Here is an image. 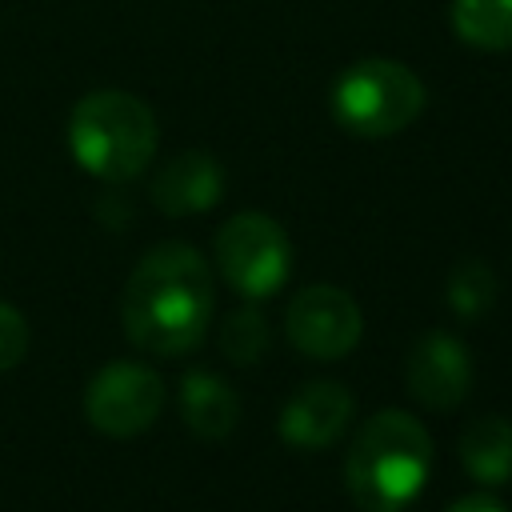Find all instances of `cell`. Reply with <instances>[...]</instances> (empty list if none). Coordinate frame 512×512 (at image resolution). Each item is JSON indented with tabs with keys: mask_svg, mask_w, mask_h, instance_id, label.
<instances>
[{
	"mask_svg": "<svg viewBox=\"0 0 512 512\" xmlns=\"http://www.w3.org/2000/svg\"><path fill=\"white\" fill-rule=\"evenodd\" d=\"M212 272L208 260L180 240H164L140 256L132 268L120 320L136 348L156 356H184L192 352L212 320Z\"/></svg>",
	"mask_w": 512,
	"mask_h": 512,
	"instance_id": "1",
	"label": "cell"
},
{
	"mask_svg": "<svg viewBox=\"0 0 512 512\" xmlns=\"http://www.w3.org/2000/svg\"><path fill=\"white\" fill-rule=\"evenodd\" d=\"M432 472V436L404 408H380L368 416L348 448L344 480L364 512L408 508Z\"/></svg>",
	"mask_w": 512,
	"mask_h": 512,
	"instance_id": "2",
	"label": "cell"
},
{
	"mask_svg": "<svg viewBox=\"0 0 512 512\" xmlns=\"http://www.w3.org/2000/svg\"><path fill=\"white\" fill-rule=\"evenodd\" d=\"M156 116L152 108L120 88H100L76 100L68 116L72 160L108 184H124L148 168L156 156Z\"/></svg>",
	"mask_w": 512,
	"mask_h": 512,
	"instance_id": "3",
	"label": "cell"
},
{
	"mask_svg": "<svg viewBox=\"0 0 512 512\" xmlns=\"http://www.w3.org/2000/svg\"><path fill=\"white\" fill-rule=\"evenodd\" d=\"M328 104L344 132L360 140H384L420 120L428 92H424V80L408 64L368 56V60L348 64L336 76Z\"/></svg>",
	"mask_w": 512,
	"mask_h": 512,
	"instance_id": "4",
	"label": "cell"
},
{
	"mask_svg": "<svg viewBox=\"0 0 512 512\" xmlns=\"http://www.w3.org/2000/svg\"><path fill=\"white\" fill-rule=\"evenodd\" d=\"M216 268L244 300H264L292 272V240L268 212H236L216 232Z\"/></svg>",
	"mask_w": 512,
	"mask_h": 512,
	"instance_id": "5",
	"label": "cell"
},
{
	"mask_svg": "<svg viewBox=\"0 0 512 512\" xmlns=\"http://www.w3.org/2000/svg\"><path fill=\"white\" fill-rule=\"evenodd\" d=\"M164 408V380L136 360H116L100 368L84 388V416L96 432L128 440L156 424Z\"/></svg>",
	"mask_w": 512,
	"mask_h": 512,
	"instance_id": "6",
	"label": "cell"
},
{
	"mask_svg": "<svg viewBox=\"0 0 512 512\" xmlns=\"http://www.w3.org/2000/svg\"><path fill=\"white\" fill-rule=\"evenodd\" d=\"M284 332L296 352L312 360H340L360 344V304L336 284H308L288 300Z\"/></svg>",
	"mask_w": 512,
	"mask_h": 512,
	"instance_id": "7",
	"label": "cell"
},
{
	"mask_svg": "<svg viewBox=\"0 0 512 512\" xmlns=\"http://www.w3.org/2000/svg\"><path fill=\"white\" fill-rule=\"evenodd\" d=\"M408 392L436 412L456 408L472 388V356L460 336L452 332H424L404 364Z\"/></svg>",
	"mask_w": 512,
	"mask_h": 512,
	"instance_id": "8",
	"label": "cell"
},
{
	"mask_svg": "<svg viewBox=\"0 0 512 512\" xmlns=\"http://www.w3.org/2000/svg\"><path fill=\"white\" fill-rule=\"evenodd\" d=\"M352 412H356V400L340 380H308L280 408L276 436L300 452H316L344 436V428L352 424Z\"/></svg>",
	"mask_w": 512,
	"mask_h": 512,
	"instance_id": "9",
	"label": "cell"
},
{
	"mask_svg": "<svg viewBox=\"0 0 512 512\" xmlns=\"http://www.w3.org/2000/svg\"><path fill=\"white\" fill-rule=\"evenodd\" d=\"M220 192H224V168L204 148H188V152L172 156L156 172V180H152V204L164 216H196V212H208L220 200Z\"/></svg>",
	"mask_w": 512,
	"mask_h": 512,
	"instance_id": "10",
	"label": "cell"
},
{
	"mask_svg": "<svg viewBox=\"0 0 512 512\" xmlns=\"http://www.w3.org/2000/svg\"><path fill=\"white\" fill-rule=\"evenodd\" d=\"M180 416L192 436L200 440H224L240 424V396L232 384L208 368H196L180 380Z\"/></svg>",
	"mask_w": 512,
	"mask_h": 512,
	"instance_id": "11",
	"label": "cell"
},
{
	"mask_svg": "<svg viewBox=\"0 0 512 512\" xmlns=\"http://www.w3.org/2000/svg\"><path fill=\"white\" fill-rule=\"evenodd\" d=\"M456 452H460L464 472L476 484L496 488V484L512 480V420H504L496 412L468 420L456 440Z\"/></svg>",
	"mask_w": 512,
	"mask_h": 512,
	"instance_id": "12",
	"label": "cell"
},
{
	"mask_svg": "<svg viewBox=\"0 0 512 512\" xmlns=\"http://www.w3.org/2000/svg\"><path fill=\"white\" fill-rule=\"evenodd\" d=\"M452 32L476 52H512V0H452Z\"/></svg>",
	"mask_w": 512,
	"mask_h": 512,
	"instance_id": "13",
	"label": "cell"
},
{
	"mask_svg": "<svg viewBox=\"0 0 512 512\" xmlns=\"http://www.w3.org/2000/svg\"><path fill=\"white\" fill-rule=\"evenodd\" d=\"M448 308L460 316V320H480L488 316V308L496 304V272L484 264V260H460L448 276Z\"/></svg>",
	"mask_w": 512,
	"mask_h": 512,
	"instance_id": "14",
	"label": "cell"
},
{
	"mask_svg": "<svg viewBox=\"0 0 512 512\" xmlns=\"http://www.w3.org/2000/svg\"><path fill=\"white\" fill-rule=\"evenodd\" d=\"M220 352L232 364H256L268 352V320L260 316V308H236L224 316Z\"/></svg>",
	"mask_w": 512,
	"mask_h": 512,
	"instance_id": "15",
	"label": "cell"
},
{
	"mask_svg": "<svg viewBox=\"0 0 512 512\" xmlns=\"http://www.w3.org/2000/svg\"><path fill=\"white\" fill-rule=\"evenodd\" d=\"M28 352V320L20 316V308L0 300V372L16 368Z\"/></svg>",
	"mask_w": 512,
	"mask_h": 512,
	"instance_id": "16",
	"label": "cell"
},
{
	"mask_svg": "<svg viewBox=\"0 0 512 512\" xmlns=\"http://www.w3.org/2000/svg\"><path fill=\"white\" fill-rule=\"evenodd\" d=\"M444 512H508L500 500H492V496H484V492H472V496H460L456 504H448Z\"/></svg>",
	"mask_w": 512,
	"mask_h": 512,
	"instance_id": "17",
	"label": "cell"
}]
</instances>
